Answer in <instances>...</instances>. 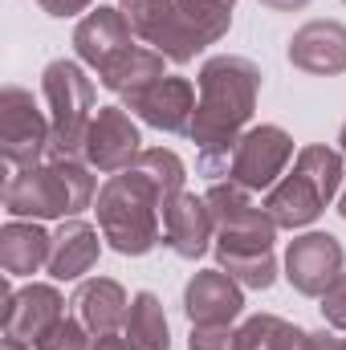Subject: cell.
Listing matches in <instances>:
<instances>
[{
  "instance_id": "obj_21",
  "label": "cell",
  "mask_w": 346,
  "mask_h": 350,
  "mask_svg": "<svg viewBox=\"0 0 346 350\" xmlns=\"http://www.w3.org/2000/svg\"><path fill=\"white\" fill-rule=\"evenodd\" d=\"M175 8H179V25H183L187 49L200 53L204 45H212V41H220L228 33L237 0H175Z\"/></svg>"
},
{
  "instance_id": "obj_24",
  "label": "cell",
  "mask_w": 346,
  "mask_h": 350,
  "mask_svg": "<svg viewBox=\"0 0 346 350\" xmlns=\"http://www.w3.org/2000/svg\"><path fill=\"white\" fill-rule=\"evenodd\" d=\"M297 334V326H289L277 314H253L241 330H237V350H289Z\"/></svg>"
},
{
  "instance_id": "obj_31",
  "label": "cell",
  "mask_w": 346,
  "mask_h": 350,
  "mask_svg": "<svg viewBox=\"0 0 346 350\" xmlns=\"http://www.w3.org/2000/svg\"><path fill=\"white\" fill-rule=\"evenodd\" d=\"M265 8H273V12H297V8H306L310 0H261Z\"/></svg>"
},
{
  "instance_id": "obj_20",
  "label": "cell",
  "mask_w": 346,
  "mask_h": 350,
  "mask_svg": "<svg viewBox=\"0 0 346 350\" xmlns=\"http://www.w3.org/2000/svg\"><path fill=\"white\" fill-rule=\"evenodd\" d=\"M98 228H90L86 220L70 216L62 220V228L53 232V253H49V277L57 281H78L82 273H90L98 265Z\"/></svg>"
},
{
  "instance_id": "obj_27",
  "label": "cell",
  "mask_w": 346,
  "mask_h": 350,
  "mask_svg": "<svg viewBox=\"0 0 346 350\" xmlns=\"http://www.w3.org/2000/svg\"><path fill=\"white\" fill-rule=\"evenodd\" d=\"M322 318H326V326L346 330V273H338V281L322 293Z\"/></svg>"
},
{
  "instance_id": "obj_22",
  "label": "cell",
  "mask_w": 346,
  "mask_h": 350,
  "mask_svg": "<svg viewBox=\"0 0 346 350\" xmlns=\"http://www.w3.org/2000/svg\"><path fill=\"white\" fill-rule=\"evenodd\" d=\"M122 338L131 342V350H172V330H168L163 301L151 289L131 297V314H127Z\"/></svg>"
},
{
  "instance_id": "obj_12",
  "label": "cell",
  "mask_w": 346,
  "mask_h": 350,
  "mask_svg": "<svg viewBox=\"0 0 346 350\" xmlns=\"http://www.w3.org/2000/svg\"><path fill=\"white\" fill-rule=\"evenodd\" d=\"M122 106L131 114H139L147 126L168 131V135H187L191 131V114H196V90L187 78L163 74L159 82H151L147 90L122 98Z\"/></svg>"
},
{
  "instance_id": "obj_18",
  "label": "cell",
  "mask_w": 346,
  "mask_h": 350,
  "mask_svg": "<svg viewBox=\"0 0 346 350\" xmlns=\"http://www.w3.org/2000/svg\"><path fill=\"white\" fill-rule=\"evenodd\" d=\"M74 314H78V322L86 326L94 338L118 334L127 326V314H131L127 289L114 277H90V281L78 285V293H74Z\"/></svg>"
},
{
  "instance_id": "obj_9",
  "label": "cell",
  "mask_w": 346,
  "mask_h": 350,
  "mask_svg": "<svg viewBox=\"0 0 346 350\" xmlns=\"http://www.w3.org/2000/svg\"><path fill=\"white\" fill-rule=\"evenodd\" d=\"M82 155H86V163L94 172H106V175H118L139 163L143 139H139V126L131 122L127 106H98Z\"/></svg>"
},
{
  "instance_id": "obj_16",
  "label": "cell",
  "mask_w": 346,
  "mask_h": 350,
  "mask_svg": "<svg viewBox=\"0 0 346 350\" xmlns=\"http://www.w3.org/2000/svg\"><path fill=\"white\" fill-rule=\"evenodd\" d=\"M289 62L314 78L346 74V25L343 21H310L289 37Z\"/></svg>"
},
{
  "instance_id": "obj_34",
  "label": "cell",
  "mask_w": 346,
  "mask_h": 350,
  "mask_svg": "<svg viewBox=\"0 0 346 350\" xmlns=\"http://www.w3.org/2000/svg\"><path fill=\"white\" fill-rule=\"evenodd\" d=\"M338 216L346 220V187H343V200H338Z\"/></svg>"
},
{
  "instance_id": "obj_28",
  "label": "cell",
  "mask_w": 346,
  "mask_h": 350,
  "mask_svg": "<svg viewBox=\"0 0 346 350\" xmlns=\"http://www.w3.org/2000/svg\"><path fill=\"white\" fill-rule=\"evenodd\" d=\"M289 350H338V338L326 330H297Z\"/></svg>"
},
{
  "instance_id": "obj_17",
  "label": "cell",
  "mask_w": 346,
  "mask_h": 350,
  "mask_svg": "<svg viewBox=\"0 0 346 350\" xmlns=\"http://www.w3.org/2000/svg\"><path fill=\"white\" fill-rule=\"evenodd\" d=\"M212 237H216V224H212L208 200H200L191 191H179L172 204L163 208V245L172 249L175 257H183V261L204 257Z\"/></svg>"
},
{
  "instance_id": "obj_15",
  "label": "cell",
  "mask_w": 346,
  "mask_h": 350,
  "mask_svg": "<svg viewBox=\"0 0 346 350\" xmlns=\"http://www.w3.org/2000/svg\"><path fill=\"white\" fill-rule=\"evenodd\" d=\"M122 12H127L135 37H143L147 45H155L168 62L187 66V62L196 57V53L187 49V37H183L175 0H122Z\"/></svg>"
},
{
  "instance_id": "obj_1",
  "label": "cell",
  "mask_w": 346,
  "mask_h": 350,
  "mask_svg": "<svg viewBox=\"0 0 346 350\" xmlns=\"http://www.w3.org/2000/svg\"><path fill=\"white\" fill-rule=\"evenodd\" d=\"M261 70L257 62L220 53L200 66V102L191 114V143L200 147V172L208 179H220L232 167L237 143L257 110Z\"/></svg>"
},
{
  "instance_id": "obj_5",
  "label": "cell",
  "mask_w": 346,
  "mask_h": 350,
  "mask_svg": "<svg viewBox=\"0 0 346 350\" xmlns=\"http://www.w3.org/2000/svg\"><path fill=\"white\" fill-rule=\"evenodd\" d=\"M343 183V151L310 143L297 151L293 172H285L265 196V212L277 228H306L314 224Z\"/></svg>"
},
{
  "instance_id": "obj_11",
  "label": "cell",
  "mask_w": 346,
  "mask_h": 350,
  "mask_svg": "<svg viewBox=\"0 0 346 350\" xmlns=\"http://www.w3.org/2000/svg\"><path fill=\"white\" fill-rule=\"evenodd\" d=\"M66 318V301L53 285H25L21 293L8 289L4 281V314H0V326H4V338H21L29 347H37L57 322Z\"/></svg>"
},
{
  "instance_id": "obj_2",
  "label": "cell",
  "mask_w": 346,
  "mask_h": 350,
  "mask_svg": "<svg viewBox=\"0 0 346 350\" xmlns=\"http://www.w3.org/2000/svg\"><path fill=\"white\" fill-rule=\"evenodd\" d=\"M208 212L216 224V261L228 277H237L245 289H269L277 281V224L265 212V204H253V191L241 183H212L208 187Z\"/></svg>"
},
{
  "instance_id": "obj_10",
  "label": "cell",
  "mask_w": 346,
  "mask_h": 350,
  "mask_svg": "<svg viewBox=\"0 0 346 350\" xmlns=\"http://www.w3.org/2000/svg\"><path fill=\"white\" fill-rule=\"evenodd\" d=\"M343 241L330 237V232H306L297 241H289V253H285V277L297 293L306 297H322L338 273H343Z\"/></svg>"
},
{
  "instance_id": "obj_7",
  "label": "cell",
  "mask_w": 346,
  "mask_h": 350,
  "mask_svg": "<svg viewBox=\"0 0 346 350\" xmlns=\"http://www.w3.org/2000/svg\"><path fill=\"white\" fill-rule=\"evenodd\" d=\"M53 143L49 118L37 110L33 94L25 86H4L0 90V155L8 167H37L41 155Z\"/></svg>"
},
{
  "instance_id": "obj_3",
  "label": "cell",
  "mask_w": 346,
  "mask_h": 350,
  "mask_svg": "<svg viewBox=\"0 0 346 350\" xmlns=\"http://www.w3.org/2000/svg\"><path fill=\"white\" fill-rule=\"evenodd\" d=\"M168 191L155 183V175L143 167H127V172L110 175L98 191V228L102 241H110L114 253L122 257H143L159 245L163 237V208H168Z\"/></svg>"
},
{
  "instance_id": "obj_25",
  "label": "cell",
  "mask_w": 346,
  "mask_h": 350,
  "mask_svg": "<svg viewBox=\"0 0 346 350\" xmlns=\"http://www.w3.org/2000/svg\"><path fill=\"white\" fill-rule=\"evenodd\" d=\"M37 350H94V334H90L78 318H62V322L37 342Z\"/></svg>"
},
{
  "instance_id": "obj_4",
  "label": "cell",
  "mask_w": 346,
  "mask_h": 350,
  "mask_svg": "<svg viewBox=\"0 0 346 350\" xmlns=\"http://www.w3.org/2000/svg\"><path fill=\"white\" fill-rule=\"evenodd\" d=\"M94 167L78 159H49L21 167L4 183V208L12 220H66L94 204Z\"/></svg>"
},
{
  "instance_id": "obj_23",
  "label": "cell",
  "mask_w": 346,
  "mask_h": 350,
  "mask_svg": "<svg viewBox=\"0 0 346 350\" xmlns=\"http://www.w3.org/2000/svg\"><path fill=\"white\" fill-rule=\"evenodd\" d=\"M163 78V53L159 49H131V53H122L110 70H102L98 74V82L106 90H114L118 98H131V94H139V90H147L151 82H159Z\"/></svg>"
},
{
  "instance_id": "obj_32",
  "label": "cell",
  "mask_w": 346,
  "mask_h": 350,
  "mask_svg": "<svg viewBox=\"0 0 346 350\" xmlns=\"http://www.w3.org/2000/svg\"><path fill=\"white\" fill-rule=\"evenodd\" d=\"M0 350H29V342H21V338H4Z\"/></svg>"
},
{
  "instance_id": "obj_30",
  "label": "cell",
  "mask_w": 346,
  "mask_h": 350,
  "mask_svg": "<svg viewBox=\"0 0 346 350\" xmlns=\"http://www.w3.org/2000/svg\"><path fill=\"white\" fill-rule=\"evenodd\" d=\"M94 350H131V342L122 334H102V338H94Z\"/></svg>"
},
{
  "instance_id": "obj_26",
  "label": "cell",
  "mask_w": 346,
  "mask_h": 350,
  "mask_svg": "<svg viewBox=\"0 0 346 350\" xmlns=\"http://www.w3.org/2000/svg\"><path fill=\"white\" fill-rule=\"evenodd\" d=\"M187 350H237V330L232 326H191Z\"/></svg>"
},
{
  "instance_id": "obj_13",
  "label": "cell",
  "mask_w": 346,
  "mask_h": 350,
  "mask_svg": "<svg viewBox=\"0 0 346 350\" xmlns=\"http://www.w3.org/2000/svg\"><path fill=\"white\" fill-rule=\"evenodd\" d=\"M74 49H78V57H82L86 66H94L98 74L110 70L122 53L135 49V29H131L127 12L98 4L94 12H86V16L78 21V29H74Z\"/></svg>"
},
{
  "instance_id": "obj_36",
  "label": "cell",
  "mask_w": 346,
  "mask_h": 350,
  "mask_svg": "<svg viewBox=\"0 0 346 350\" xmlns=\"http://www.w3.org/2000/svg\"><path fill=\"white\" fill-rule=\"evenodd\" d=\"M343 4H346V0H343Z\"/></svg>"
},
{
  "instance_id": "obj_19",
  "label": "cell",
  "mask_w": 346,
  "mask_h": 350,
  "mask_svg": "<svg viewBox=\"0 0 346 350\" xmlns=\"http://www.w3.org/2000/svg\"><path fill=\"white\" fill-rule=\"evenodd\" d=\"M53 237L37 220H8L0 228V265L4 277H33L41 265H49Z\"/></svg>"
},
{
  "instance_id": "obj_14",
  "label": "cell",
  "mask_w": 346,
  "mask_h": 350,
  "mask_svg": "<svg viewBox=\"0 0 346 350\" xmlns=\"http://www.w3.org/2000/svg\"><path fill=\"white\" fill-rule=\"evenodd\" d=\"M241 310H245L241 281L228 277L224 269H204L183 289V314L191 318V326H232Z\"/></svg>"
},
{
  "instance_id": "obj_35",
  "label": "cell",
  "mask_w": 346,
  "mask_h": 350,
  "mask_svg": "<svg viewBox=\"0 0 346 350\" xmlns=\"http://www.w3.org/2000/svg\"><path fill=\"white\" fill-rule=\"evenodd\" d=\"M338 350H346V338H338Z\"/></svg>"
},
{
  "instance_id": "obj_8",
  "label": "cell",
  "mask_w": 346,
  "mask_h": 350,
  "mask_svg": "<svg viewBox=\"0 0 346 350\" xmlns=\"http://www.w3.org/2000/svg\"><path fill=\"white\" fill-rule=\"evenodd\" d=\"M289 159H293V139L281 126L261 122V126L241 135L232 167H228V179L241 183V187H249V191H269L285 175Z\"/></svg>"
},
{
  "instance_id": "obj_6",
  "label": "cell",
  "mask_w": 346,
  "mask_h": 350,
  "mask_svg": "<svg viewBox=\"0 0 346 350\" xmlns=\"http://www.w3.org/2000/svg\"><path fill=\"white\" fill-rule=\"evenodd\" d=\"M41 90L49 102V126H53V143H49V159H78L86 151V135L94 122V82L78 62H49L41 74Z\"/></svg>"
},
{
  "instance_id": "obj_33",
  "label": "cell",
  "mask_w": 346,
  "mask_h": 350,
  "mask_svg": "<svg viewBox=\"0 0 346 350\" xmlns=\"http://www.w3.org/2000/svg\"><path fill=\"white\" fill-rule=\"evenodd\" d=\"M338 151H343V159H346V122H343V131H338Z\"/></svg>"
},
{
  "instance_id": "obj_29",
  "label": "cell",
  "mask_w": 346,
  "mask_h": 350,
  "mask_svg": "<svg viewBox=\"0 0 346 350\" xmlns=\"http://www.w3.org/2000/svg\"><path fill=\"white\" fill-rule=\"evenodd\" d=\"M49 16H78V12H86L94 0H37Z\"/></svg>"
}]
</instances>
